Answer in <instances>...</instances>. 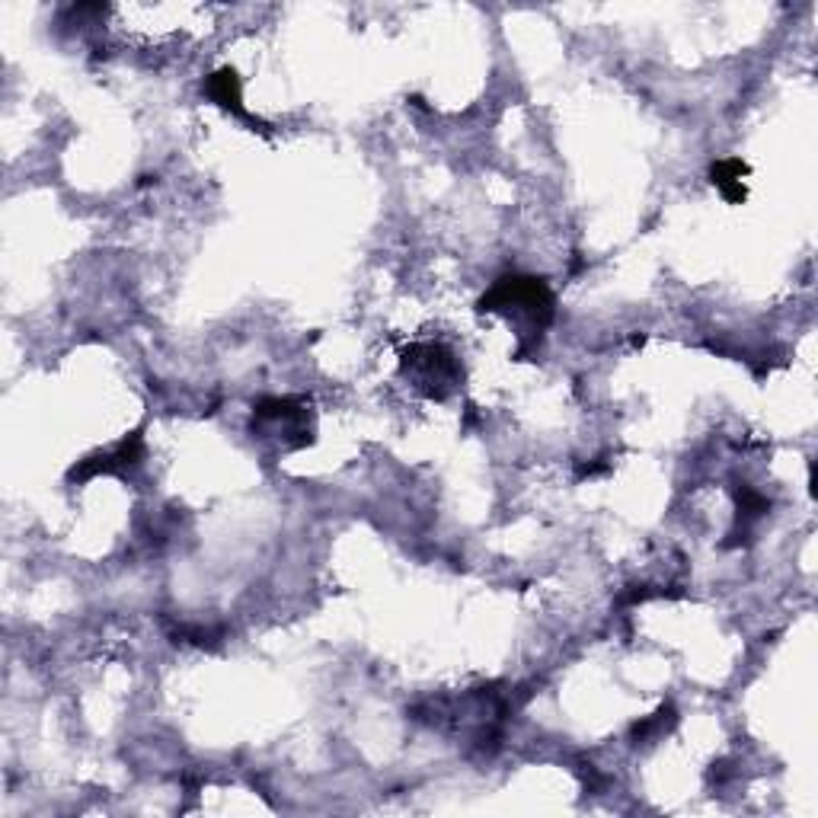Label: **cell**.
Instances as JSON below:
<instances>
[{"instance_id":"cell-1","label":"cell","mask_w":818,"mask_h":818,"mask_svg":"<svg viewBox=\"0 0 818 818\" xmlns=\"http://www.w3.org/2000/svg\"><path fill=\"white\" fill-rule=\"evenodd\" d=\"M479 310L527 317V323L534 327L537 336H541V330H547L554 323V313H557L547 282L534 278V275H502V278H496V285L479 298Z\"/></svg>"},{"instance_id":"cell-2","label":"cell","mask_w":818,"mask_h":818,"mask_svg":"<svg viewBox=\"0 0 818 818\" xmlns=\"http://www.w3.org/2000/svg\"><path fill=\"white\" fill-rule=\"evenodd\" d=\"M403 371L413 375L416 388L423 390L426 396L444 400L451 390L461 384V365L454 358L451 348L444 345H410L403 352Z\"/></svg>"},{"instance_id":"cell-3","label":"cell","mask_w":818,"mask_h":818,"mask_svg":"<svg viewBox=\"0 0 818 818\" xmlns=\"http://www.w3.org/2000/svg\"><path fill=\"white\" fill-rule=\"evenodd\" d=\"M144 458V438L141 431H131L126 441H119L116 448L96 454V458H86L81 467L71 471V479H86V476L96 474H126L131 467H138Z\"/></svg>"},{"instance_id":"cell-4","label":"cell","mask_w":818,"mask_h":818,"mask_svg":"<svg viewBox=\"0 0 818 818\" xmlns=\"http://www.w3.org/2000/svg\"><path fill=\"white\" fill-rule=\"evenodd\" d=\"M205 93L215 99L217 106L230 109L234 116L250 119V116H247V109H244V99H240V78H237V71L221 68L217 74H212V78L205 81Z\"/></svg>"},{"instance_id":"cell-5","label":"cell","mask_w":818,"mask_h":818,"mask_svg":"<svg viewBox=\"0 0 818 818\" xmlns=\"http://www.w3.org/2000/svg\"><path fill=\"white\" fill-rule=\"evenodd\" d=\"M748 173V167L742 164V161H735V157H730V161H720L713 170H710V176H713V186H720V192L730 199V202H742L745 199V186H742V176Z\"/></svg>"},{"instance_id":"cell-6","label":"cell","mask_w":818,"mask_h":818,"mask_svg":"<svg viewBox=\"0 0 818 818\" xmlns=\"http://www.w3.org/2000/svg\"><path fill=\"white\" fill-rule=\"evenodd\" d=\"M675 723V713L672 710H659L652 720H643V723H637L633 726V738H640V742H649L652 735H659V733H665L668 726Z\"/></svg>"}]
</instances>
